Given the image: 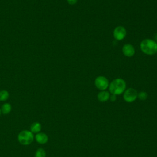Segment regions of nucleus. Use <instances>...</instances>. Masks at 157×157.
Returning <instances> with one entry per match:
<instances>
[{"label": "nucleus", "mask_w": 157, "mask_h": 157, "mask_svg": "<svg viewBox=\"0 0 157 157\" xmlns=\"http://www.w3.org/2000/svg\"><path fill=\"white\" fill-rule=\"evenodd\" d=\"M126 88V82L121 78L113 79L109 85V92L112 94L119 95L124 93Z\"/></svg>", "instance_id": "1"}, {"label": "nucleus", "mask_w": 157, "mask_h": 157, "mask_svg": "<svg viewBox=\"0 0 157 157\" xmlns=\"http://www.w3.org/2000/svg\"><path fill=\"white\" fill-rule=\"evenodd\" d=\"M141 51L148 55H152L157 52V43L151 39H145L140 44Z\"/></svg>", "instance_id": "2"}, {"label": "nucleus", "mask_w": 157, "mask_h": 157, "mask_svg": "<svg viewBox=\"0 0 157 157\" xmlns=\"http://www.w3.org/2000/svg\"><path fill=\"white\" fill-rule=\"evenodd\" d=\"M17 139L20 144L23 145H28L33 142L34 136L30 130H23L18 133Z\"/></svg>", "instance_id": "3"}, {"label": "nucleus", "mask_w": 157, "mask_h": 157, "mask_svg": "<svg viewBox=\"0 0 157 157\" xmlns=\"http://www.w3.org/2000/svg\"><path fill=\"white\" fill-rule=\"evenodd\" d=\"M94 85L98 90L103 91L105 90L107 88H109V82L108 79L105 77L99 75L95 78Z\"/></svg>", "instance_id": "4"}, {"label": "nucleus", "mask_w": 157, "mask_h": 157, "mask_svg": "<svg viewBox=\"0 0 157 157\" xmlns=\"http://www.w3.org/2000/svg\"><path fill=\"white\" fill-rule=\"evenodd\" d=\"M137 94L138 93L134 88H128L123 93V99L126 102H132L137 98Z\"/></svg>", "instance_id": "5"}, {"label": "nucleus", "mask_w": 157, "mask_h": 157, "mask_svg": "<svg viewBox=\"0 0 157 157\" xmlns=\"http://www.w3.org/2000/svg\"><path fill=\"white\" fill-rule=\"evenodd\" d=\"M113 36L117 40H122L126 36V29L122 26H118L113 29Z\"/></svg>", "instance_id": "6"}, {"label": "nucleus", "mask_w": 157, "mask_h": 157, "mask_svg": "<svg viewBox=\"0 0 157 157\" xmlns=\"http://www.w3.org/2000/svg\"><path fill=\"white\" fill-rule=\"evenodd\" d=\"M122 52L124 56L127 57H132L135 54V48L132 45L126 44L123 46Z\"/></svg>", "instance_id": "7"}, {"label": "nucleus", "mask_w": 157, "mask_h": 157, "mask_svg": "<svg viewBox=\"0 0 157 157\" xmlns=\"http://www.w3.org/2000/svg\"><path fill=\"white\" fill-rule=\"evenodd\" d=\"M34 139L38 144L41 145L45 144L48 140V136L45 133L42 132L36 134V136H34Z\"/></svg>", "instance_id": "8"}, {"label": "nucleus", "mask_w": 157, "mask_h": 157, "mask_svg": "<svg viewBox=\"0 0 157 157\" xmlns=\"http://www.w3.org/2000/svg\"><path fill=\"white\" fill-rule=\"evenodd\" d=\"M110 96V94L109 91L103 90V91H101L100 92L98 93V94L97 95V98L99 101L104 102L107 101L109 99Z\"/></svg>", "instance_id": "9"}, {"label": "nucleus", "mask_w": 157, "mask_h": 157, "mask_svg": "<svg viewBox=\"0 0 157 157\" xmlns=\"http://www.w3.org/2000/svg\"><path fill=\"white\" fill-rule=\"evenodd\" d=\"M42 129L41 124L39 122L36 121L33 123L30 126V131L33 134H37L40 132Z\"/></svg>", "instance_id": "10"}, {"label": "nucleus", "mask_w": 157, "mask_h": 157, "mask_svg": "<svg viewBox=\"0 0 157 157\" xmlns=\"http://www.w3.org/2000/svg\"><path fill=\"white\" fill-rule=\"evenodd\" d=\"M11 110H12V105L10 104L8 102L4 103L1 107V113L4 115L9 114L11 112Z\"/></svg>", "instance_id": "11"}, {"label": "nucleus", "mask_w": 157, "mask_h": 157, "mask_svg": "<svg viewBox=\"0 0 157 157\" xmlns=\"http://www.w3.org/2000/svg\"><path fill=\"white\" fill-rule=\"evenodd\" d=\"M9 98V93L6 90H0V101H6Z\"/></svg>", "instance_id": "12"}, {"label": "nucleus", "mask_w": 157, "mask_h": 157, "mask_svg": "<svg viewBox=\"0 0 157 157\" xmlns=\"http://www.w3.org/2000/svg\"><path fill=\"white\" fill-rule=\"evenodd\" d=\"M34 157H46V152L42 148H39L34 153Z\"/></svg>", "instance_id": "13"}, {"label": "nucleus", "mask_w": 157, "mask_h": 157, "mask_svg": "<svg viewBox=\"0 0 157 157\" xmlns=\"http://www.w3.org/2000/svg\"><path fill=\"white\" fill-rule=\"evenodd\" d=\"M148 98V94L147 92L142 91L137 94V98H139L141 101H145Z\"/></svg>", "instance_id": "14"}, {"label": "nucleus", "mask_w": 157, "mask_h": 157, "mask_svg": "<svg viewBox=\"0 0 157 157\" xmlns=\"http://www.w3.org/2000/svg\"><path fill=\"white\" fill-rule=\"evenodd\" d=\"M67 2L70 5H74L77 2L78 0H66Z\"/></svg>", "instance_id": "15"}, {"label": "nucleus", "mask_w": 157, "mask_h": 157, "mask_svg": "<svg viewBox=\"0 0 157 157\" xmlns=\"http://www.w3.org/2000/svg\"><path fill=\"white\" fill-rule=\"evenodd\" d=\"M109 99H110V101H111L112 102L115 101L116 99H117V96H116V95H115V94H111V95L110 96Z\"/></svg>", "instance_id": "16"}, {"label": "nucleus", "mask_w": 157, "mask_h": 157, "mask_svg": "<svg viewBox=\"0 0 157 157\" xmlns=\"http://www.w3.org/2000/svg\"><path fill=\"white\" fill-rule=\"evenodd\" d=\"M154 40L157 43V33L154 36Z\"/></svg>", "instance_id": "17"}, {"label": "nucleus", "mask_w": 157, "mask_h": 157, "mask_svg": "<svg viewBox=\"0 0 157 157\" xmlns=\"http://www.w3.org/2000/svg\"><path fill=\"white\" fill-rule=\"evenodd\" d=\"M1 108H0V115H1Z\"/></svg>", "instance_id": "18"}]
</instances>
